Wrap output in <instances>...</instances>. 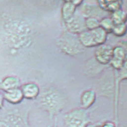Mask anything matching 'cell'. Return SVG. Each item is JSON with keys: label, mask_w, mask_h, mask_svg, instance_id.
<instances>
[{"label": "cell", "mask_w": 127, "mask_h": 127, "mask_svg": "<svg viewBox=\"0 0 127 127\" xmlns=\"http://www.w3.org/2000/svg\"><path fill=\"white\" fill-rule=\"evenodd\" d=\"M67 103L65 95L54 87L44 90L39 99L40 107L48 114L51 119L63 110Z\"/></svg>", "instance_id": "obj_1"}, {"label": "cell", "mask_w": 127, "mask_h": 127, "mask_svg": "<svg viewBox=\"0 0 127 127\" xmlns=\"http://www.w3.org/2000/svg\"><path fill=\"white\" fill-rule=\"evenodd\" d=\"M57 45L60 49L68 55L75 57L85 51L78 38L77 35L71 34L67 31L63 32L57 41Z\"/></svg>", "instance_id": "obj_2"}, {"label": "cell", "mask_w": 127, "mask_h": 127, "mask_svg": "<svg viewBox=\"0 0 127 127\" xmlns=\"http://www.w3.org/2000/svg\"><path fill=\"white\" fill-rule=\"evenodd\" d=\"M91 119L87 110L76 108L63 116V127H88Z\"/></svg>", "instance_id": "obj_3"}, {"label": "cell", "mask_w": 127, "mask_h": 127, "mask_svg": "<svg viewBox=\"0 0 127 127\" xmlns=\"http://www.w3.org/2000/svg\"><path fill=\"white\" fill-rule=\"evenodd\" d=\"M85 21V19L80 13L76 11L74 15L64 23L68 32L74 35H79L86 30Z\"/></svg>", "instance_id": "obj_4"}, {"label": "cell", "mask_w": 127, "mask_h": 127, "mask_svg": "<svg viewBox=\"0 0 127 127\" xmlns=\"http://www.w3.org/2000/svg\"><path fill=\"white\" fill-rule=\"evenodd\" d=\"M0 127H30L25 117L18 113L8 114L0 120Z\"/></svg>", "instance_id": "obj_5"}, {"label": "cell", "mask_w": 127, "mask_h": 127, "mask_svg": "<svg viewBox=\"0 0 127 127\" xmlns=\"http://www.w3.org/2000/svg\"><path fill=\"white\" fill-rule=\"evenodd\" d=\"M113 48L111 46L106 44L96 46L95 51V61L102 65L110 64L112 58Z\"/></svg>", "instance_id": "obj_6"}, {"label": "cell", "mask_w": 127, "mask_h": 127, "mask_svg": "<svg viewBox=\"0 0 127 127\" xmlns=\"http://www.w3.org/2000/svg\"><path fill=\"white\" fill-rule=\"evenodd\" d=\"M127 52L124 47L118 46L113 48L112 58L110 64L115 70H120L126 64Z\"/></svg>", "instance_id": "obj_7"}, {"label": "cell", "mask_w": 127, "mask_h": 127, "mask_svg": "<svg viewBox=\"0 0 127 127\" xmlns=\"http://www.w3.org/2000/svg\"><path fill=\"white\" fill-rule=\"evenodd\" d=\"M24 98L28 99H34L40 94V88L36 83H28L20 88Z\"/></svg>", "instance_id": "obj_8"}, {"label": "cell", "mask_w": 127, "mask_h": 127, "mask_svg": "<svg viewBox=\"0 0 127 127\" xmlns=\"http://www.w3.org/2000/svg\"><path fill=\"white\" fill-rule=\"evenodd\" d=\"M96 99V92L93 89L85 91L80 96L81 108L87 110L94 104Z\"/></svg>", "instance_id": "obj_9"}, {"label": "cell", "mask_w": 127, "mask_h": 127, "mask_svg": "<svg viewBox=\"0 0 127 127\" xmlns=\"http://www.w3.org/2000/svg\"><path fill=\"white\" fill-rule=\"evenodd\" d=\"M2 96L4 99H5L7 102L13 104L20 103L24 99V96L20 88L4 92Z\"/></svg>", "instance_id": "obj_10"}, {"label": "cell", "mask_w": 127, "mask_h": 127, "mask_svg": "<svg viewBox=\"0 0 127 127\" xmlns=\"http://www.w3.org/2000/svg\"><path fill=\"white\" fill-rule=\"evenodd\" d=\"M98 7L101 10L113 13L121 9L122 2L121 1H111V0H99L97 1Z\"/></svg>", "instance_id": "obj_11"}, {"label": "cell", "mask_w": 127, "mask_h": 127, "mask_svg": "<svg viewBox=\"0 0 127 127\" xmlns=\"http://www.w3.org/2000/svg\"><path fill=\"white\" fill-rule=\"evenodd\" d=\"M21 81L18 77L15 76H8L5 79L0 83V89L4 92L20 88Z\"/></svg>", "instance_id": "obj_12"}, {"label": "cell", "mask_w": 127, "mask_h": 127, "mask_svg": "<svg viewBox=\"0 0 127 127\" xmlns=\"http://www.w3.org/2000/svg\"><path fill=\"white\" fill-rule=\"evenodd\" d=\"M100 8L90 4L82 3L80 5V13L85 19L88 18H96L100 13Z\"/></svg>", "instance_id": "obj_13"}, {"label": "cell", "mask_w": 127, "mask_h": 127, "mask_svg": "<svg viewBox=\"0 0 127 127\" xmlns=\"http://www.w3.org/2000/svg\"><path fill=\"white\" fill-rule=\"evenodd\" d=\"M76 11V7L71 1H65L61 8V15L64 21H67L74 15Z\"/></svg>", "instance_id": "obj_14"}, {"label": "cell", "mask_w": 127, "mask_h": 127, "mask_svg": "<svg viewBox=\"0 0 127 127\" xmlns=\"http://www.w3.org/2000/svg\"><path fill=\"white\" fill-rule=\"evenodd\" d=\"M89 31L91 32L96 47L101 44H104L107 40V33L103 29H102L101 27H98L94 30H89Z\"/></svg>", "instance_id": "obj_15"}, {"label": "cell", "mask_w": 127, "mask_h": 127, "mask_svg": "<svg viewBox=\"0 0 127 127\" xmlns=\"http://www.w3.org/2000/svg\"><path fill=\"white\" fill-rule=\"evenodd\" d=\"M77 35L80 43L85 48L86 47H96L89 30L84 31Z\"/></svg>", "instance_id": "obj_16"}, {"label": "cell", "mask_w": 127, "mask_h": 127, "mask_svg": "<svg viewBox=\"0 0 127 127\" xmlns=\"http://www.w3.org/2000/svg\"><path fill=\"white\" fill-rule=\"evenodd\" d=\"M110 18L115 25L124 24L127 21V13L121 8L112 13Z\"/></svg>", "instance_id": "obj_17"}, {"label": "cell", "mask_w": 127, "mask_h": 127, "mask_svg": "<svg viewBox=\"0 0 127 127\" xmlns=\"http://www.w3.org/2000/svg\"><path fill=\"white\" fill-rule=\"evenodd\" d=\"M115 24L110 18L104 17L99 21V27L103 29L107 33H111Z\"/></svg>", "instance_id": "obj_18"}, {"label": "cell", "mask_w": 127, "mask_h": 127, "mask_svg": "<svg viewBox=\"0 0 127 127\" xmlns=\"http://www.w3.org/2000/svg\"><path fill=\"white\" fill-rule=\"evenodd\" d=\"M85 22L86 30H92L99 27V21L96 18H86Z\"/></svg>", "instance_id": "obj_19"}, {"label": "cell", "mask_w": 127, "mask_h": 127, "mask_svg": "<svg viewBox=\"0 0 127 127\" xmlns=\"http://www.w3.org/2000/svg\"><path fill=\"white\" fill-rule=\"evenodd\" d=\"M127 32V25L126 23L121 24H117L115 25L112 30V32L114 35L118 37H122Z\"/></svg>", "instance_id": "obj_20"}, {"label": "cell", "mask_w": 127, "mask_h": 127, "mask_svg": "<svg viewBox=\"0 0 127 127\" xmlns=\"http://www.w3.org/2000/svg\"><path fill=\"white\" fill-rule=\"evenodd\" d=\"M102 127H116L115 123L112 121H107L101 125Z\"/></svg>", "instance_id": "obj_21"}, {"label": "cell", "mask_w": 127, "mask_h": 127, "mask_svg": "<svg viewBox=\"0 0 127 127\" xmlns=\"http://www.w3.org/2000/svg\"><path fill=\"white\" fill-rule=\"evenodd\" d=\"M72 2H73V4H74V5L76 6V7H79V6H80V5H82V4L83 3V1H81V0H76V1H71Z\"/></svg>", "instance_id": "obj_22"}, {"label": "cell", "mask_w": 127, "mask_h": 127, "mask_svg": "<svg viewBox=\"0 0 127 127\" xmlns=\"http://www.w3.org/2000/svg\"><path fill=\"white\" fill-rule=\"evenodd\" d=\"M4 104V98L2 95L0 93V109L2 107Z\"/></svg>", "instance_id": "obj_23"}, {"label": "cell", "mask_w": 127, "mask_h": 127, "mask_svg": "<svg viewBox=\"0 0 127 127\" xmlns=\"http://www.w3.org/2000/svg\"><path fill=\"white\" fill-rule=\"evenodd\" d=\"M52 127H57V120H55V122L54 124Z\"/></svg>", "instance_id": "obj_24"}, {"label": "cell", "mask_w": 127, "mask_h": 127, "mask_svg": "<svg viewBox=\"0 0 127 127\" xmlns=\"http://www.w3.org/2000/svg\"><path fill=\"white\" fill-rule=\"evenodd\" d=\"M95 127H102V126H101V125H98V126H96Z\"/></svg>", "instance_id": "obj_25"}]
</instances>
